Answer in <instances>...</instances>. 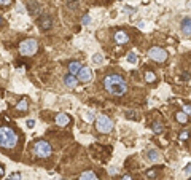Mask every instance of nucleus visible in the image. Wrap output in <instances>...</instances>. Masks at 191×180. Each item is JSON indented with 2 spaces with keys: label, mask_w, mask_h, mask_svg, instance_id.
I'll return each instance as SVG.
<instances>
[{
  "label": "nucleus",
  "mask_w": 191,
  "mask_h": 180,
  "mask_svg": "<svg viewBox=\"0 0 191 180\" xmlns=\"http://www.w3.org/2000/svg\"><path fill=\"white\" fill-rule=\"evenodd\" d=\"M91 22V16L89 15H84L83 16V26H88Z\"/></svg>",
  "instance_id": "nucleus-26"
},
{
  "label": "nucleus",
  "mask_w": 191,
  "mask_h": 180,
  "mask_svg": "<svg viewBox=\"0 0 191 180\" xmlns=\"http://www.w3.org/2000/svg\"><path fill=\"white\" fill-rule=\"evenodd\" d=\"M16 108H18L19 112H27V108H29V104H27L26 99H22V100H19V104L16 105Z\"/></svg>",
  "instance_id": "nucleus-17"
},
{
  "label": "nucleus",
  "mask_w": 191,
  "mask_h": 180,
  "mask_svg": "<svg viewBox=\"0 0 191 180\" xmlns=\"http://www.w3.org/2000/svg\"><path fill=\"white\" fill-rule=\"evenodd\" d=\"M29 10H30V11H32V13H38L40 6L37 5L35 2H30V3H29Z\"/></svg>",
  "instance_id": "nucleus-21"
},
{
  "label": "nucleus",
  "mask_w": 191,
  "mask_h": 180,
  "mask_svg": "<svg viewBox=\"0 0 191 180\" xmlns=\"http://www.w3.org/2000/svg\"><path fill=\"white\" fill-rule=\"evenodd\" d=\"M91 78H93V72H91V69H88V67H81L80 72H78V80L83 81V83H88V81H91Z\"/></svg>",
  "instance_id": "nucleus-7"
},
{
  "label": "nucleus",
  "mask_w": 191,
  "mask_h": 180,
  "mask_svg": "<svg viewBox=\"0 0 191 180\" xmlns=\"http://www.w3.org/2000/svg\"><path fill=\"white\" fill-rule=\"evenodd\" d=\"M84 120H86L88 123H93V121H94V113H93V112H88L86 117H84Z\"/></svg>",
  "instance_id": "nucleus-24"
},
{
  "label": "nucleus",
  "mask_w": 191,
  "mask_h": 180,
  "mask_svg": "<svg viewBox=\"0 0 191 180\" xmlns=\"http://www.w3.org/2000/svg\"><path fill=\"white\" fill-rule=\"evenodd\" d=\"M18 142V135L11 128L2 126L0 128V147L3 148H13Z\"/></svg>",
  "instance_id": "nucleus-2"
},
{
  "label": "nucleus",
  "mask_w": 191,
  "mask_h": 180,
  "mask_svg": "<svg viewBox=\"0 0 191 180\" xmlns=\"http://www.w3.org/2000/svg\"><path fill=\"white\" fill-rule=\"evenodd\" d=\"M104 88L113 96H124L128 91V83L121 75L118 73H110L104 78Z\"/></svg>",
  "instance_id": "nucleus-1"
},
{
  "label": "nucleus",
  "mask_w": 191,
  "mask_h": 180,
  "mask_svg": "<svg viewBox=\"0 0 191 180\" xmlns=\"http://www.w3.org/2000/svg\"><path fill=\"white\" fill-rule=\"evenodd\" d=\"M96 126H97L99 132H102V134H107V132H110L112 129H113V121H112L108 117L102 115V117L97 118V121H96Z\"/></svg>",
  "instance_id": "nucleus-4"
},
{
  "label": "nucleus",
  "mask_w": 191,
  "mask_h": 180,
  "mask_svg": "<svg viewBox=\"0 0 191 180\" xmlns=\"http://www.w3.org/2000/svg\"><path fill=\"white\" fill-rule=\"evenodd\" d=\"M51 151H53V148H51V145L48 142L38 140L35 144V155L38 158H48V156H51Z\"/></svg>",
  "instance_id": "nucleus-5"
},
{
  "label": "nucleus",
  "mask_w": 191,
  "mask_h": 180,
  "mask_svg": "<svg viewBox=\"0 0 191 180\" xmlns=\"http://www.w3.org/2000/svg\"><path fill=\"white\" fill-rule=\"evenodd\" d=\"M67 6H69V8H72V10H75V8L78 6L77 0H67Z\"/></svg>",
  "instance_id": "nucleus-25"
},
{
  "label": "nucleus",
  "mask_w": 191,
  "mask_h": 180,
  "mask_svg": "<svg viewBox=\"0 0 191 180\" xmlns=\"http://www.w3.org/2000/svg\"><path fill=\"white\" fill-rule=\"evenodd\" d=\"M64 83H66V86L67 88H72V89H73V88H77V84H78V80L77 78H75L73 75H67L66 78H64Z\"/></svg>",
  "instance_id": "nucleus-10"
},
{
  "label": "nucleus",
  "mask_w": 191,
  "mask_h": 180,
  "mask_svg": "<svg viewBox=\"0 0 191 180\" xmlns=\"http://www.w3.org/2000/svg\"><path fill=\"white\" fill-rule=\"evenodd\" d=\"M134 117H135V113H131V112L128 113V118H134Z\"/></svg>",
  "instance_id": "nucleus-35"
},
{
  "label": "nucleus",
  "mask_w": 191,
  "mask_h": 180,
  "mask_svg": "<svg viewBox=\"0 0 191 180\" xmlns=\"http://www.w3.org/2000/svg\"><path fill=\"white\" fill-rule=\"evenodd\" d=\"M178 139H180V140H186V139H188V131H183V132H180Z\"/></svg>",
  "instance_id": "nucleus-27"
},
{
  "label": "nucleus",
  "mask_w": 191,
  "mask_h": 180,
  "mask_svg": "<svg viewBox=\"0 0 191 180\" xmlns=\"http://www.w3.org/2000/svg\"><path fill=\"white\" fill-rule=\"evenodd\" d=\"M175 118H177V121H178V123H182V124L188 123V115H185L183 112H178V113L175 115Z\"/></svg>",
  "instance_id": "nucleus-16"
},
{
  "label": "nucleus",
  "mask_w": 191,
  "mask_h": 180,
  "mask_svg": "<svg viewBox=\"0 0 191 180\" xmlns=\"http://www.w3.org/2000/svg\"><path fill=\"white\" fill-rule=\"evenodd\" d=\"M40 26H42L43 29H49V27L53 26V21H51V18H48V16H43V18L40 19Z\"/></svg>",
  "instance_id": "nucleus-15"
},
{
  "label": "nucleus",
  "mask_w": 191,
  "mask_h": 180,
  "mask_svg": "<svg viewBox=\"0 0 191 180\" xmlns=\"http://www.w3.org/2000/svg\"><path fill=\"white\" fill-rule=\"evenodd\" d=\"M190 112H191L190 105H183V113H185V115H190Z\"/></svg>",
  "instance_id": "nucleus-31"
},
{
  "label": "nucleus",
  "mask_w": 191,
  "mask_h": 180,
  "mask_svg": "<svg viewBox=\"0 0 191 180\" xmlns=\"http://www.w3.org/2000/svg\"><path fill=\"white\" fill-rule=\"evenodd\" d=\"M128 62H131V64L137 62V54H135V53H129L128 54Z\"/></svg>",
  "instance_id": "nucleus-20"
},
{
  "label": "nucleus",
  "mask_w": 191,
  "mask_h": 180,
  "mask_svg": "<svg viewBox=\"0 0 191 180\" xmlns=\"http://www.w3.org/2000/svg\"><path fill=\"white\" fill-rule=\"evenodd\" d=\"M146 158L151 163H156V161H159V153L156 150H148L146 151Z\"/></svg>",
  "instance_id": "nucleus-13"
},
{
  "label": "nucleus",
  "mask_w": 191,
  "mask_h": 180,
  "mask_svg": "<svg viewBox=\"0 0 191 180\" xmlns=\"http://www.w3.org/2000/svg\"><path fill=\"white\" fill-rule=\"evenodd\" d=\"M146 177L155 179V177H156V171H148V172H146Z\"/></svg>",
  "instance_id": "nucleus-30"
},
{
  "label": "nucleus",
  "mask_w": 191,
  "mask_h": 180,
  "mask_svg": "<svg viewBox=\"0 0 191 180\" xmlns=\"http://www.w3.org/2000/svg\"><path fill=\"white\" fill-rule=\"evenodd\" d=\"M16 11H18V13H21V15H22V13H26V8H24L21 3H18V5H16Z\"/></svg>",
  "instance_id": "nucleus-28"
},
{
  "label": "nucleus",
  "mask_w": 191,
  "mask_h": 180,
  "mask_svg": "<svg viewBox=\"0 0 191 180\" xmlns=\"http://www.w3.org/2000/svg\"><path fill=\"white\" fill-rule=\"evenodd\" d=\"M80 180H99V179H97V175H96L94 172L86 171V172H83V174L80 175Z\"/></svg>",
  "instance_id": "nucleus-14"
},
{
  "label": "nucleus",
  "mask_w": 191,
  "mask_h": 180,
  "mask_svg": "<svg viewBox=\"0 0 191 180\" xmlns=\"http://www.w3.org/2000/svg\"><path fill=\"white\" fill-rule=\"evenodd\" d=\"M190 26H191V19H190V16H186V18L182 21V30H183V33H185L186 37H190V33H191Z\"/></svg>",
  "instance_id": "nucleus-12"
},
{
  "label": "nucleus",
  "mask_w": 191,
  "mask_h": 180,
  "mask_svg": "<svg viewBox=\"0 0 191 180\" xmlns=\"http://www.w3.org/2000/svg\"><path fill=\"white\" fill-rule=\"evenodd\" d=\"M123 180H132V179H131V175H124V177H123Z\"/></svg>",
  "instance_id": "nucleus-37"
},
{
  "label": "nucleus",
  "mask_w": 191,
  "mask_h": 180,
  "mask_svg": "<svg viewBox=\"0 0 191 180\" xmlns=\"http://www.w3.org/2000/svg\"><path fill=\"white\" fill-rule=\"evenodd\" d=\"M102 61H104L102 54H94V56H93V62H94V64H100Z\"/></svg>",
  "instance_id": "nucleus-22"
},
{
  "label": "nucleus",
  "mask_w": 191,
  "mask_h": 180,
  "mask_svg": "<svg viewBox=\"0 0 191 180\" xmlns=\"http://www.w3.org/2000/svg\"><path fill=\"white\" fill-rule=\"evenodd\" d=\"M10 3H11V0H0V5H3V6H8Z\"/></svg>",
  "instance_id": "nucleus-32"
},
{
  "label": "nucleus",
  "mask_w": 191,
  "mask_h": 180,
  "mask_svg": "<svg viewBox=\"0 0 191 180\" xmlns=\"http://www.w3.org/2000/svg\"><path fill=\"white\" fill-rule=\"evenodd\" d=\"M156 80V75L153 72H145V81H148V83H153V81Z\"/></svg>",
  "instance_id": "nucleus-19"
},
{
  "label": "nucleus",
  "mask_w": 191,
  "mask_h": 180,
  "mask_svg": "<svg viewBox=\"0 0 191 180\" xmlns=\"http://www.w3.org/2000/svg\"><path fill=\"white\" fill-rule=\"evenodd\" d=\"M26 124H27V128H33L35 126V120H27Z\"/></svg>",
  "instance_id": "nucleus-29"
},
{
  "label": "nucleus",
  "mask_w": 191,
  "mask_h": 180,
  "mask_svg": "<svg viewBox=\"0 0 191 180\" xmlns=\"http://www.w3.org/2000/svg\"><path fill=\"white\" fill-rule=\"evenodd\" d=\"M21 174H18V172H15V174H11V175H8L6 177V180H21Z\"/></svg>",
  "instance_id": "nucleus-23"
},
{
  "label": "nucleus",
  "mask_w": 191,
  "mask_h": 180,
  "mask_svg": "<svg viewBox=\"0 0 191 180\" xmlns=\"http://www.w3.org/2000/svg\"><path fill=\"white\" fill-rule=\"evenodd\" d=\"M148 56L153 61H156V62H164L167 59V51L164 48H159V46H153V48H150Z\"/></svg>",
  "instance_id": "nucleus-6"
},
{
  "label": "nucleus",
  "mask_w": 191,
  "mask_h": 180,
  "mask_svg": "<svg viewBox=\"0 0 191 180\" xmlns=\"http://www.w3.org/2000/svg\"><path fill=\"white\" fill-rule=\"evenodd\" d=\"M37 50H38V43L33 38H27L19 45V51H21L22 56H33L37 53Z\"/></svg>",
  "instance_id": "nucleus-3"
},
{
  "label": "nucleus",
  "mask_w": 191,
  "mask_h": 180,
  "mask_svg": "<svg viewBox=\"0 0 191 180\" xmlns=\"http://www.w3.org/2000/svg\"><path fill=\"white\" fill-rule=\"evenodd\" d=\"M153 132H156V134H161L162 131H164V126H162L161 123H153Z\"/></svg>",
  "instance_id": "nucleus-18"
},
{
  "label": "nucleus",
  "mask_w": 191,
  "mask_h": 180,
  "mask_svg": "<svg viewBox=\"0 0 191 180\" xmlns=\"http://www.w3.org/2000/svg\"><path fill=\"white\" fill-rule=\"evenodd\" d=\"M108 172H110V174H112V175H115V174H116V172H118V171H116V169H115V167H112V169H110V171H108Z\"/></svg>",
  "instance_id": "nucleus-33"
},
{
  "label": "nucleus",
  "mask_w": 191,
  "mask_h": 180,
  "mask_svg": "<svg viewBox=\"0 0 191 180\" xmlns=\"http://www.w3.org/2000/svg\"><path fill=\"white\" fill-rule=\"evenodd\" d=\"M69 121H70L69 115H66V113H57V117H56L57 126H67V124H69Z\"/></svg>",
  "instance_id": "nucleus-9"
},
{
  "label": "nucleus",
  "mask_w": 191,
  "mask_h": 180,
  "mask_svg": "<svg viewBox=\"0 0 191 180\" xmlns=\"http://www.w3.org/2000/svg\"><path fill=\"white\" fill-rule=\"evenodd\" d=\"M80 69H81V62H78V61H73V62L69 64V72H70V75H73V77L80 72Z\"/></svg>",
  "instance_id": "nucleus-11"
},
{
  "label": "nucleus",
  "mask_w": 191,
  "mask_h": 180,
  "mask_svg": "<svg viewBox=\"0 0 191 180\" xmlns=\"http://www.w3.org/2000/svg\"><path fill=\"white\" fill-rule=\"evenodd\" d=\"M185 172H186V174H190V164H186V167H185Z\"/></svg>",
  "instance_id": "nucleus-36"
},
{
  "label": "nucleus",
  "mask_w": 191,
  "mask_h": 180,
  "mask_svg": "<svg viewBox=\"0 0 191 180\" xmlns=\"http://www.w3.org/2000/svg\"><path fill=\"white\" fill-rule=\"evenodd\" d=\"M115 42H116L118 45H124V43L129 42V35L124 30H118V32H115Z\"/></svg>",
  "instance_id": "nucleus-8"
},
{
  "label": "nucleus",
  "mask_w": 191,
  "mask_h": 180,
  "mask_svg": "<svg viewBox=\"0 0 191 180\" xmlns=\"http://www.w3.org/2000/svg\"><path fill=\"white\" fill-rule=\"evenodd\" d=\"M119 2H121V0H119Z\"/></svg>",
  "instance_id": "nucleus-39"
},
{
  "label": "nucleus",
  "mask_w": 191,
  "mask_h": 180,
  "mask_svg": "<svg viewBox=\"0 0 191 180\" xmlns=\"http://www.w3.org/2000/svg\"><path fill=\"white\" fill-rule=\"evenodd\" d=\"M3 174H5V169H3V167H2V166H0V177H2V175H3Z\"/></svg>",
  "instance_id": "nucleus-34"
},
{
  "label": "nucleus",
  "mask_w": 191,
  "mask_h": 180,
  "mask_svg": "<svg viewBox=\"0 0 191 180\" xmlns=\"http://www.w3.org/2000/svg\"><path fill=\"white\" fill-rule=\"evenodd\" d=\"M0 22H2V18H0Z\"/></svg>",
  "instance_id": "nucleus-38"
}]
</instances>
